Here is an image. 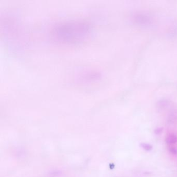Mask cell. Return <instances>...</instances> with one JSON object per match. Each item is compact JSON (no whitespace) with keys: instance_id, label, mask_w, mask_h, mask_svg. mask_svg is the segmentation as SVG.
Segmentation results:
<instances>
[{"instance_id":"cell-1","label":"cell","mask_w":177,"mask_h":177,"mask_svg":"<svg viewBox=\"0 0 177 177\" xmlns=\"http://www.w3.org/2000/svg\"><path fill=\"white\" fill-rule=\"evenodd\" d=\"M58 35H60V37L66 41H77L85 37L88 29L83 25L80 24H69L64 26L59 30Z\"/></svg>"},{"instance_id":"cell-2","label":"cell","mask_w":177,"mask_h":177,"mask_svg":"<svg viewBox=\"0 0 177 177\" xmlns=\"http://www.w3.org/2000/svg\"><path fill=\"white\" fill-rule=\"evenodd\" d=\"M166 142L169 145L175 144L177 142V136L174 133H170L166 138Z\"/></svg>"},{"instance_id":"cell-3","label":"cell","mask_w":177,"mask_h":177,"mask_svg":"<svg viewBox=\"0 0 177 177\" xmlns=\"http://www.w3.org/2000/svg\"><path fill=\"white\" fill-rule=\"evenodd\" d=\"M141 148H142L143 149L146 151H150L152 150V145H151L150 144L147 143H142L140 145Z\"/></svg>"},{"instance_id":"cell-4","label":"cell","mask_w":177,"mask_h":177,"mask_svg":"<svg viewBox=\"0 0 177 177\" xmlns=\"http://www.w3.org/2000/svg\"><path fill=\"white\" fill-rule=\"evenodd\" d=\"M169 151L170 153H171L172 154L176 155L177 154V149L173 146H170L169 148Z\"/></svg>"},{"instance_id":"cell-5","label":"cell","mask_w":177,"mask_h":177,"mask_svg":"<svg viewBox=\"0 0 177 177\" xmlns=\"http://www.w3.org/2000/svg\"><path fill=\"white\" fill-rule=\"evenodd\" d=\"M162 131H163V128L162 127H160V128H156L154 131V132H155V134L160 135L162 133Z\"/></svg>"}]
</instances>
